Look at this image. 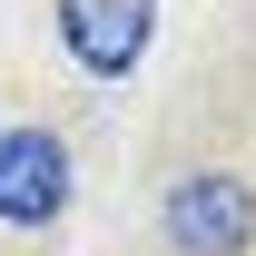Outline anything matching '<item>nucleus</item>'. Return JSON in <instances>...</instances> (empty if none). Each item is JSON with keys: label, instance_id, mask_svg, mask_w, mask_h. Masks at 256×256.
<instances>
[{"label": "nucleus", "instance_id": "nucleus-1", "mask_svg": "<svg viewBox=\"0 0 256 256\" xmlns=\"http://www.w3.org/2000/svg\"><path fill=\"white\" fill-rule=\"evenodd\" d=\"M158 217H168V246H178V256H246L256 246V188L226 178V168L178 178Z\"/></svg>", "mask_w": 256, "mask_h": 256}, {"label": "nucleus", "instance_id": "nucleus-2", "mask_svg": "<svg viewBox=\"0 0 256 256\" xmlns=\"http://www.w3.org/2000/svg\"><path fill=\"white\" fill-rule=\"evenodd\" d=\"M60 40L89 79H128L158 40V0H60Z\"/></svg>", "mask_w": 256, "mask_h": 256}, {"label": "nucleus", "instance_id": "nucleus-3", "mask_svg": "<svg viewBox=\"0 0 256 256\" xmlns=\"http://www.w3.org/2000/svg\"><path fill=\"white\" fill-rule=\"evenodd\" d=\"M69 207L60 128H0V226H50Z\"/></svg>", "mask_w": 256, "mask_h": 256}]
</instances>
